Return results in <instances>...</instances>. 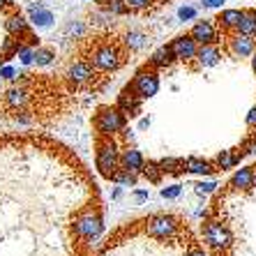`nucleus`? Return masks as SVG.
I'll return each mask as SVG.
<instances>
[{"label":"nucleus","mask_w":256,"mask_h":256,"mask_svg":"<svg viewBox=\"0 0 256 256\" xmlns=\"http://www.w3.org/2000/svg\"><path fill=\"white\" fill-rule=\"evenodd\" d=\"M30 14H32V18H35V24H40V26H48L51 21H54V14L48 12V10H44L42 5L32 7V10H30Z\"/></svg>","instance_id":"22"},{"label":"nucleus","mask_w":256,"mask_h":256,"mask_svg":"<svg viewBox=\"0 0 256 256\" xmlns=\"http://www.w3.org/2000/svg\"><path fill=\"white\" fill-rule=\"evenodd\" d=\"M120 194H122V190H120V187H116V190H114V198H120Z\"/></svg>","instance_id":"39"},{"label":"nucleus","mask_w":256,"mask_h":256,"mask_svg":"<svg viewBox=\"0 0 256 256\" xmlns=\"http://www.w3.org/2000/svg\"><path fill=\"white\" fill-rule=\"evenodd\" d=\"M134 198H136V201H138V203H141V201H146V198H148V192H143V190L134 192Z\"/></svg>","instance_id":"37"},{"label":"nucleus","mask_w":256,"mask_h":256,"mask_svg":"<svg viewBox=\"0 0 256 256\" xmlns=\"http://www.w3.org/2000/svg\"><path fill=\"white\" fill-rule=\"evenodd\" d=\"M217 164H220V168H231L233 164H236V157H233L228 150H222V155L217 157Z\"/></svg>","instance_id":"27"},{"label":"nucleus","mask_w":256,"mask_h":256,"mask_svg":"<svg viewBox=\"0 0 256 256\" xmlns=\"http://www.w3.org/2000/svg\"><path fill=\"white\" fill-rule=\"evenodd\" d=\"M190 37L196 44H212L214 42V26L210 21H198L194 28H192Z\"/></svg>","instance_id":"10"},{"label":"nucleus","mask_w":256,"mask_h":256,"mask_svg":"<svg viewBox=\"0 0 256 256\" xmlns=\"http://www.w3.org/2000/svg\"><path fill=\"white\" fill-rule=\"evenodd\" d=\"M176 231H178V222L166 214H157L148 222V233L155 238H171Z\"/></svg>","instance_id":"6"},{"label":"nucleus","mask_w":256,"mask_h":256,"mask_svg":"<svg viewBox=\"0 0 256 256\" xmlns=\"http://www.w3.org/2000/svg\"><path fill=\"white\" fill-rule=\"evenodd\" d=\"M196 58H198V62H201L203 67H212V65L220 62L222 54H220V48L212 46V44H203V46L196 51Z\"/></svg>","instance_id":"13"},{"label":"nucleus","mask_w":256,"mask_h":256,"mask_svg":"<svg viewBox=\"0 0 256 256\" xmlns=\"http://www.w3.org/2000/svg\"><path fill=\"white\" fill-rule=\"evenodd\" d=\"M114 180L118 182V185H125V187H134L136 185V176L132 171H127V168H118L114 176Z\"/></svg>","instance_id":"24"},{"label":"nucleus","mask_w":256,"mask_h":256,"mask_svg":"<svg viewBox=\"0 0 256 256\" xmlns=\"http://www.w3.org/2000/svg\"><path fill=\"white\" fill-rule=\"evenodd\" d=\"M247 125H250V127H256V106L252 108L250 114H247Z\"/></svg>","instance_id":"36"},{"label":"nucleus","mask_w":256,"mask_h":256,"mask_svg":"<svg viewBox=\"0 0 256 256\" xmlns=\"http://www.w3.org/2000/svg\"><path fill=\"white\" fill-rule=\"evenodd\" d=\"M141 173L150 180V182H160V178H162V173H164V171L160 168V164H155V162H148V164H143Z\"/></svg>","instance_id":"23"},{"label":"nucleus","mask_w":256,"mask_h":256,"mask_svg":"<svg viewBox=\"0 0 256 256\" xmlns=\"http://www.w3.org/2000/svg\"><path fill=\"white\" fill-rule=\"evenodd\" d=\"M92 65L90 62H84V60H78V62H74V65L67 70V76H70V81L74 86H78V84H88L90 78H92Z\"/></svg>","instance_id":"9"},{"label":"nucleus","mask_w":256,"mask_h":256,"mask_svg":"<svg viewBox=\"0 0 256 256\" xmlns=\"http://www.w3.org/2000/svg\"><path fill=\"white\" fill-rule=\"evenodd\" d=\"M240 16H242V12H240V10H224V12L220 14V18H217V21H220L224 28H236V26H238V21H240Z\"/></svg>","instance_id":"18"},{"label":"nucleus","mask_w":256,"mask_h":256,"mask_svg":"<svg viewBox=\"0 0 256 256\" xmlns=\"http://www.w3.org/2000/svg\"><path fill=\"white\" fill-rule=\"evenodd\" d=\"M5 102H7V106H12V108H24L26 102H28V95H26L24 88H12L5 92Z\"/></svg>","instance_id":"15"},{"label":"nucleus","mask_w":256,"mask_h":256,"mask_svg":"<svg viewBox=\"0 0 256 256\" xmlns=\"http://www.w3.org/2000/svg\"><path fill=\"white\" fill-rule=\"evenodd\" d=\"M18 46H21V40L7 32L5 40H2V44H0V54H2V58H5V60H10V58H14V56H16Z\"/></svg>","instance_id":"16"},{"label":"nucleus","mask_w":256,"mask_h":256,"mask_svg":"<svg viewBox=\"0 0 256 256\" xmlns=\"http://www.w3.org/2000/svg\"><path fill=\"white\" fill-rule=\"evenodd\" d=\"M104 231V222L97 212H84L74 217V233H76L78 238H86V240H97L100 238V233Z\"/></svg>","instance_id":"2"},{"label":"nucleus","mask_w":256,"mask_h":256,"mask_svg":"<svg viewBox=\"0 0 256 256\" xmlns=\"http://www.w3.org/2000/svg\"><path fill=\"white\" fill-rule=\"evenodd\" d=\"M231 48H233V54L240 56V58H247V56L254 54V48H256V42L252 40L250 35H236L231 40Z\"/></svg>","instance_id":"11"},{"label":"nucleus","mask_w":256,"mask_h":256,"mask_svg":"<svg viewBox=\"0 0 256 256\" xmlns=\"http://www.w3.org/2000/svg\"><path fill=\"white\" fill-rule=\"evenodd\" d=\"M214 182H198V185H194V192H196L198 196H206V194H212L214 192Z\"/></svg>","instance_id":"28"},{"label":"nucleus","mask_w":256,"mask_h":256,"mask_svg":"<svg viewBox=\"0 0 256 256\" xmlns=\"http://www.w3.org/2000/svg\"><path fill=\"white\" fill-rule=\"evenodd\" d=\"M150 0H125L127 10H143V7H148Z\"/></svg>","instance_id":"33"},{"label":"nucleus","mask_w":256,"mask_h":256,"mask_svg":"<svg viewBox=\"0 0 256 256\" xmlns=\"http://www.w3.org/2000/svg\"><path fill=\"white\" fill-rule=\"evenodd\" d=\"M201 2H203V7H210V10H212V7H222L226 0H201Z\"/></svg>","instance_id":"35"},{"label":"nucleus","mask_w":256,"mask_h":256,"mask_svg":"<svg viewBox=\"0 0 256 256\" xmlns=\"http://www.w3.org/2000/svg\"><path fill=\"white\" fill-rule=\"evenodd\" d=\"M252 70L256 72V54H254V58H252Z\"/></svg>","instance_id":"40"},{"label":"nucleus","mask_w":256,"mask_h":256,"mask_svg":"<svg viewBox=\"0 0 256 256\" xmlns=\"http://www.w3.org/2000/svg\"><path fill=\"white\" fill-rule=\"evenodd\" d=\"M54 58H56V56H54V51H51V48H42V46L32 48V62H35V65H48Z\"/></svg>","instance_id":"20"},{"label":"nucleus","mask_w":256,"mask_h":256,"mask_svg":"<svg viewBox=\"0 0 256 256\" xmlns=\"http://www.w3.org/2000/svg\"><path fill=\"white\" fill-rule=\"evenodd\" d=\"M143 44H146V35H143V32L132 30L130 35H127V46H130V48H134V51H136V48H141Z\"/></svg>","instance_id":"26"},{"label":"nucleus","mask_w":256,"mask_h":256,"mask_svg":"<svg viewBox=\"0 0 256 256\" xmlns=\"http://www.w3.org/2000/svg\"><path fill=\"white\" fill-rule=\"evenodd\" d=\"M162 196H164V198H176V196H180V185L164 187V190H162Z\"/></svg>","instance_id":"31"},{"label":"nucleus","mask_w":256,"mask_h":256,"mask_svg":"<svg viewBox=\"0 0 256 256\" xmlns=\"http://www.w3.org/2000/svg\"><path fill=\"white\" fill-rule=\"evenodd\" d=\"M157 164H160V168H162V171H173V166H178L180 162H178V160H173V157H166V160L157 162Z\"/></svg>","instance_id":"32"},{"label":"nucleus","mask_w":256,"mask_h":256,"mask_svg":"<svg viewBox=\"0 0 256 256\" xmlns=\"http://www.w3.org/2000/svg\"><path fill=\"white\" fill-rule=\"evenodd\" d=\"M236 187H252V182H254V171L252 168H240L236 176H233V180H231Z\"/></svg>","instance_id":"19"},{"label":"nucleus","mask_w":256,"mask_h":256,"mask_svg":"<svg viewBox=\"0 0 256 256\" xmlns=\"http://www.w3.org/2000/svg\"><path fill=\"white\" fill-rule=\"evenodd\" d=\"M118 148H116L114 141H102L100 143V150H97V168L104 178L114 180L116 171H118Z\"/></svg>","instance_id":"1"},{"label":"nucleus","mask_w":256,"mask_h":256,"mask_svg":"<svg viewBox=\"0 0 256 256\" xmlns=\"http://www.w3.org/2000/svg\"><path fill=\"white\" fill-rule=\"evenodd\" d=\"M95 127L100 134H104V136H108V134H116V132H120L122 127H125V116H122V111L120 108H102L100 114H97L95 118Z\"/></svg>","instance_id":"3"},{"label":"nucleus","mask_w":256,"mask_h":256,"mask_svg":"<svg viewBox=\"0 0 256 256\" xmlns=\"http://www.w3.org/2000/svg\"><path fill=\"white\" fill-rule=\"evenodd\" d=\"M196 16V10L194 7H180V12H178V18L180 21H190V18Z\"/></svg>","instance_id":"30"},{"label":"nucleus","mask_w":256,"mask_h":256,"mask_svg":"<svg viewBox=\"0 0 256 256\" xmlns=\"http://www.w3.org/2000/svg\"><path fill=\"white\" fill-rule=\"evenodd\" d=\"M104 10L111 14H125L127 5H125V0H104Z\"/></svg>","instance_id":"25"},{"label":"nucleus","mask_w":256,"mask_h":256,"mask_svg":"<svg viewBox=\"0 0 256 256\" xmlns=\"http://www.w3.org/2000/svg\"><path fill=\"white\" fill-rule=\"evenodd\" d=\"M16 5H14L12 0H0V12H14Z\"/></svg>","instance_id":"34"},{"label":"nucleus","mask_w":256,"mask_h":256,"mask_svg":"<svg viewBox=\"0 0 256 256\" xmlns=\"http://www.w3.org/2000/svg\"><path fill=\"white\" fill-rule=\"evenodd\" d=\"M196 51H198V44L194 42L192 37H178V40L171 44L173 58H180V60L196 58Z\"/></svg>","instance_id":"8"},{"label":"nucleus","mask_w":256,"mask_h":256,"mask_svg":"<svg viewBox=\"0 0 256 256\" xmlns=\"http://www.w3.org/2000/svg\"><path fill=\"white\" fill-rule=\"evenodd\" d=\"M120 162H122V168H127V171H132V173H138L143 168V164H146L143 155L134 148H127L125 152H122V157H120Z\"/></svg>","instance_id":"12"},{"label":"nucleus","mask_w":256,"mask_h":256,"mask_svg":"<svg viewBox=\"0 0 256 256\" xmlns=\"http://www.w3.org/2000/svg\"><path fill=\"white\" fill-rule=\"evenodd\" d=\"M132 86H134L138 97H152L160 90V78H157L155 72H138Z\"/></svg>","instance_id":"7"},{"label":"nucleus","mask_w":256,"mask_h":256,"mask_svg":"<svg viewBox=\"0 0 256 256\" xmlns=\"http://www.w3.org/2000/svg\"><path fill=\"white\" fill-rule=\"evenodd\" d=\"M171 46H162L157 48L155 54H152V58H150V65H155V67H164L171 60Z\"/></svg>","instance_id":"21"},{"label":"nucleus","mask_w":256,"mask_h":256,"mask_svg":"<svg viewBox=\"0 0 256 256\" xmlns=\"http://www.w3.org/2000/svg\"><path fill=\"white\" fill-rule=\"evenodd\" d=\"M2 60H5V58H2V54H0V62H2Z\"/></svg>","instance_id":"41"},{"label":"nucleus","mask_w":256,"mask_h":256,"mask_svg":"<svg viewBox=\"0 0 256 256\" xmlns=\"http://www.w3.org/2000/svg\"><path fill=\"white\" fill-rule=\"evenodd\" d=\"M65 35L81 37V35H84V24H78V21H76V24H70V26L65 28Z\"/></svg>","instance_id":"29"},{"label":"nucleus","mask_w":256,"mask_h":256,"mask_svg":"<svg viewBox=\"0 0 256 256\" xmlns=\"http://www.w3.org/2000/svg\"><path fill=\"white\" fill-rule=\"evenodd\" d=\"M185 168L190 173H198V176H210L212 173V166H210L206 160H196V157H190L185 160Z\"/></svg>","instance_id":"17"},{"label":"nucleus","mask_w":256,"mask_h":256,"mask_svg":"<svg viewBox=\"0 0 256 256\" xmlns=\"http://www.w3.org/2000/svg\"><path fill=\"white\" fill-rule=\"evenodd\" d=\"M236 28H238L240 35L254 37L256 35V12H242V16H240V21H238Z\"/></svg>","instance_id":"14"},{"label":"nucleus","mask_w":256,"mask_h":256,"mask_svg":"<svg viewBox=\"0 0 256 256\" xmlns=\"http://www.w3.org/2000/svg\"><path fill=\"white\" fill-rule=\"evenodd\" d=\"M203 238H206V242L217 252L226 250L228 244H231V233L222 226L220 222H210L208 226H206V231H203Z\"/></svg>","instance_id":"4"},{"label":"nucleus","mask_w":256,"mask_h":256,"mask_svg":"<svg viewBox=\"0 0 256 256\" xmlns=\"http://www.w3.org/2000/svg\"><path fill=\"white\" fill-rule=\"evenodd\" d=\"M120 65V54L116 46H102L92 54V67L102 72H111Z\"/></svg>","instance_id":"5"},{"label":"nucleus","mask_w":256,"mask_h":256,"mask_svg":"<svg viewBox=\"0 0 256 256\" xmlns=\"http://www.w3.org/2000/svg\"><path fill=\"white\" fill-rule=\"evenodd\" d=\"M190 256H208V254H206L203 250H198V247H194V250L190 252Z\"/></svg>","instance_id":"38"}]
</instances>
